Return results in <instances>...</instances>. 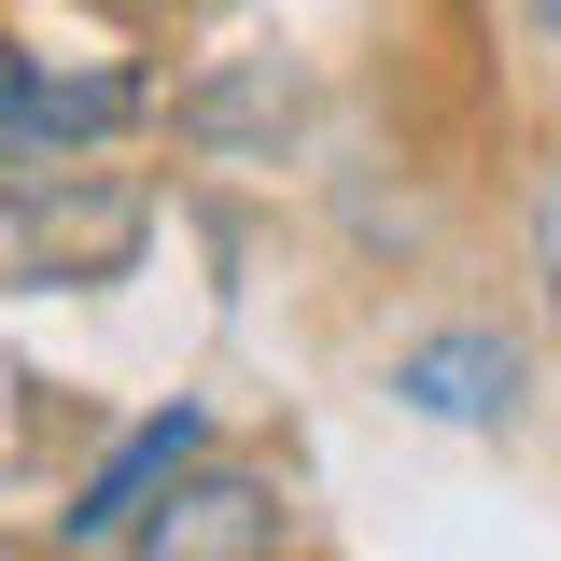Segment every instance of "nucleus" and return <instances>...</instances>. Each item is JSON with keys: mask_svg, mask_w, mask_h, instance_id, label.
I'll return each mask as SVG.
<instances>
[{"mask_svg": "<svg viewBox=\"0 0 561 561\" xmlns=\"http://www.w3.org/2000/svg\"><path fill=\"white\" fill-rule=\"evenodd\" d=\"M140 113V70L99 57V43H14V70H0V140H14V183H43L57 154H84V140H113Z\"/></svg>", "mask_w": 561, "mask_h": 561, "instance_id": "obj_1", "label": "nucleus"}, {"mask_svg": "<svg viewBox=\"0 0 561 561\" xmlns=\"http://www.w3.org/2000/svg\"><path fill=\"white\" fill-rule=\"evenodd\" d=\"M140 561H280V491L239 478V463H197L140 519Z\"/></svg>", "mask_w": 561, "mask_h": 561, "instance_id": "obj_2", "label": "nucleus"}, {"mask_svg": "<svg viewBox=\"0 0 561 561\" xmlns=\"http://www.w3.org/2000/svg\"><path fill=\"white\" fill-rule=\"evenodd\" d=\"M393 393H408L421 421H449V435H505V421H519V351L478 337V323H449V337H421L408 365H393Z\"/></svg>", "mask_w": 561, "mask_h": 561, "instance_id": "obj_3", "label": "nucleus"}, {"mask_svg": "<svg viewBox=\"0 0 561 561\" xmlns=\"http://www.w3.org/2000/svg\"><path fill=\"white\" fill-rule=\"evenodd\" d=\"M197 449H210V421H197V408H154L127 449L84 478V505H70V548H99V534H140V519H154V491H183V478H197Z\"/></svg>", "mask_w": 561, "mask_h": 561, "instance_id": "obj_4", "label": "nucleus"}, {"mask_svg": "<svg viewBox=\"0 0 561 561\" xmlns=\"http://www.w3.org/2000/svg\"><path fill=\"white\" fill-rule=\"evenodd\" d=\"M534 280H548V323H561V154H548V183H534Z\"/></svg>", "mask_w": 561, "mask_h": 561, "instance_id": "obj_5", "label": "nucleus"}]
</instances>
